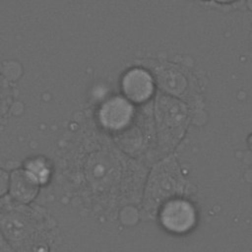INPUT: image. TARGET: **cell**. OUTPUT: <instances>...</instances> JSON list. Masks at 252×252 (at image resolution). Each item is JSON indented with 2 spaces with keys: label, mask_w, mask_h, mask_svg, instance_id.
Here are the masks:
<instances>
[{
  "label": "cell",
  "mask_w": 252,
  "mask_h": 252,
  "mask_svg": "<svg viewBox=\"0 0 252 252\" xmlns=\"http://www.w3.org/2000/svg\"><path fill=\"white\" fill-rule=\"evenodd\" d=\"M185 187V179L175 159L162 160L153 168L150 175L145 191V209L156 213L165 203L180 196Z\"/></svg>",
  "instance_id": "cell-1"
},
{
  "label": "cell",
  "mask_w": 252,
  "mask_h": 252,
  "mask_svg": "<svg viewBox=\"0 0 252 252\" xmlns=\"http://www.w3.org/2000/svg\"><path fill=\"white\" fill-rule=\"evenodd\" d=\"M28 174L31 176V178H33L34 181L43 182L48 176V170L42 162L34 160L29 164Z\"/></svg>",
  "instance_id": "cell-7"
},
{
  "label": "cell",
  "mask_w": 252,
  "mask_h": 252,
  "mask_svg": "<svg viewBox=\"0 0 252 252\" xmlns=\"http://www.w3.org/2000/svg\"><path fill=\"white\" fill-rule=\"evenodd\" d=\"M217 2L219 3H229V2H232V1H235V0H216Z\"/></svg>",
  "instance_id": "cell-8"
},
{
  "label": "cell",
  "mask_w": 252,
  "mask_h": 252,
  "mask_svg": "<svg viewBox=\"0 0 252 252\" xmlns=\"http://www.w3.org/2000/svg\"><path fill=\"white\" fill-rule=\"evenodd\" d=\"M162 225L176 233L186 232L196 221V212L191 203L182 199H172L165 203L160 210Z\"/></svg>",
  "instance_id": "cell-3"
},
{
  "label": "cell",
  "mask_w": 252,
  "mask_h": 252,
  "mask_svg": "<svg viewBox=\"0 0 252 252\" xmlns=\"http://www.w3.org/2000/svg\"><path fill=\"white\" fill-rule=\"evenodd\" d=\"M156 81L160 89L171 96L185 95L189 87L185 75L171 64H160L154 69Z\"/></svg>",
  "instance_id": "cell-6"
},
{
  "label": "cell",
  "mask_w": 252,
  "mask_h": 252,
  "mask_svg": "<svg viewBox=\"0 0 252 252\" xmlns=\"http://www.w3.org/2000/svg\"><path fill=\"white\" fill-rule=\"evenodd\" d=\"M156 119L159 143L164 148H171L185 132L188 120L186 105L171 95L159 94L156 101Z\"/></svg>",
  "instance_id": "cell-2"
},
{
  "label": "cell",
  "mask_w": 252,
  "mask_h": 252,
  "mask_svg": "<svg viewBox=\"0 0 252 252\" xmlns=\"http://www.w3.org/2000/svg\"><path fill=\"white\" fill-rule=\"evenodd\" d=\"M250 145H251V147H252V137L250 138Z\"/></svg>",
  "instance_id": "cell-9"
},
{
  "label": "cell",
  "mask_w": 252,
  "mask_h": 252,
  "mask_svg": "<svg viewBox=\"0 0 252 252\" xmlns=\"http://www.w3.org/2000/svg\"><path fill=\"white\" fill-rule=\"evenodd\" d=\"M154 77L143 68L127 71L121 81V89L125 96L134 102H144L154 94Z\"/></svg>",
  "instance_id": "cell-4"
},
{
  "label": "cell",
  "mask_w": 252,
  "mask_h": 252,
  "mask_svg": "<svg viewBox=\"0 0 252 252\" xmlns=\"http://www.w3.org/2000/svg\"><path fill=\"white\" fill-rule=\"evenodd\" d=\"M133 115L131 103L124 97L114 96L107 99L98 111L100 124L109 130H120L127 126Z\"/></svg>",
  "instance_id": "cell-5"
}]
</instances>
